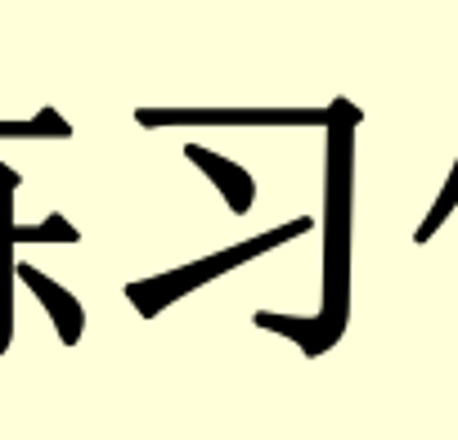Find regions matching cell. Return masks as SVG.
<instances>
[{"instance_id":"6da1fadb","label":"cell","mask_w":458,"mask_h":440,"mask_svg":"<svg viewBox=\"0 0 458 440\" xmlns=\"http://www.w3.org/2000/svg\"><path fill=\"white\" fill-rule=\"evenodd\" d=\"M351 131L346 122L328 117V306H324V337L342 333L346 315V252H351Z\"/></svg>"},{"instance_id":"7a4b0ae2","label":"cell","mask_w":458,"mask_h":440,"mask_svg":"<svg viewBox=\"0 0 458 440\" xmlns=\"http://www.w3.org/2000/svg\"><path fill=\"white\" fill-rule=\"evenodd\" d=\"M184 157L211 175V184L229 198V207H234L239 216L252 207V175H248L243 166H234L229 157H220V153H211V148H202V144H184Z\"/></svg>"},{"instance_id":"3957f363","label":"cell","mask_w":458,"mask_h":440,"mask_svg":"<svg viewBox=\"0 0 458 440\" xmlns=\"http://www.w3.org/2000/svg\"><path fill=\"white\" fill-rule=\"evenodd\" d=\"M19 275H23L41 297H46V306H55V310H59V328H64V337H68V342H77V301H72L64 288H55V283H50L41 270H32V266H19Z\"/></svg>"},{"instance_id":"277c9868","label":"cell","mask_w":458,"mask_h":440,"mask_svg":"<svg viewBox=\"0 0 458 440\" xmlns=\"http://www.w3.org/2000/svg\"><path fill=\"white\" fill-rule=\"evenodd\" d=\"M454 202H458V162H454V175H449V184H445V193L436 198V207H431V216L418 225V243H427L440 225H445V216L454 211Z\"/></svg>"},{"instance_id":"5b68a950","label":"cell","mask_w":458,"mask_h":440,"mask_svg":"<svg viewBox=\"0 0 458 440\" xmlns=\"http://www.w3.org/2000/svg\"><path fill=\"white\" fill-rule=\"evenodd\" d=\"M0 140H46V131L32 122H0Z\"/></svg>"},{"instance_id":"8992f818","label":"cell","mask_w":458,"mask_h":440,"mask_svg":"<svg viewBox=\"0 0 458 440\" xmlns=\"http://www.w3.org/2000/svg\"><path fill=\"white\" fill-rule=\"evenodd\" d=\"M37 126L46 131V140H50V135H55V140H68V135H72V126H68L55 108H41V113H37Z\"/></svg>"},{"instance_id":"52a82bcc","label":"cell","mask_w":458,"mask_h":440,"mask_svg":"<svg viewBox=\"0 0 458 440\" xmlns=\"http://www.w3.org/2000/svg\"><path fill=\"white\" fill-rule=\"evenodd\" d=\"M328 117H333V122H346V126H360V122H364V113H360L351 99H333V104H328Z\"/></svg>"}]
</instances>
